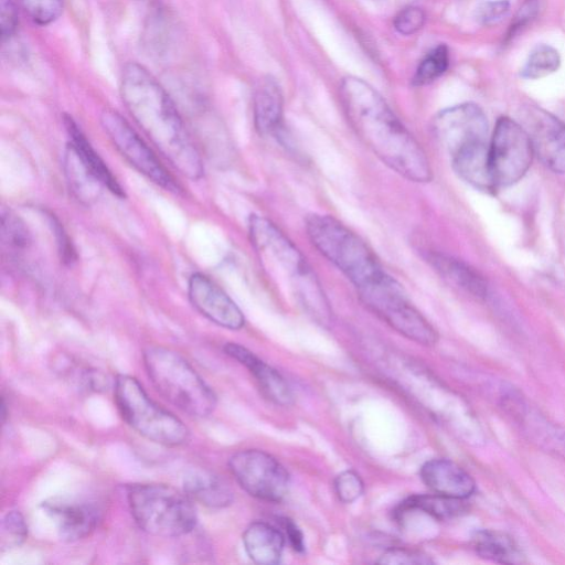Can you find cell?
Wrapping results in <instances>:
<instances>
[{"instance_id": "3957f363", "label": "cell", "mask_w": 565, "mask_h": 565, "mask_svg": "<svg viewBox=\"0 0 565 565\" xmlns=\"http://www.w3.org/2000/svg\"><path fill=\"white\" fill-rule=\"evenodd\" d=\"M252 245L268 277L312 315L329 313L328 301L312 268L297 246L270 220L252 215L248 222Z\"/></svg>"}, {"instance_id": "ffe728a7", "label": "cell", "mask_w": 565, "mask_h": 565, "mask_svg": "<svg viewBox=\"0 0 565 565\" xmlns=\"http://www.w3.org/2000/svg\"><path fill=\"white\" fill-rule=\"evenodd\" d=\"M254 121L260 135H277L282 127V95L277 82L263 79L254 95Z\"/></svg>"}, {"instance_id": "9a60e30c", "label": "cell", "mask_w": 565, "mask_h": 565, "mask_svg": "<svg viewBox=\"0 0 565 565\" xmlns=\"http://www.w3.org/2000/svg\"><path fill=\"white\" fill-rule=\"evenodd\" d=\"M42 508L55 524L60 539L66 542L88 536L99 521V510L87 501L52 498Z\"/></svg>"}, {"instance_id": "d590c367", "label": "cell", "mask_w": 565, "mask_h": 565, "mask_svg": "<svg viewBox=\"0 0 565 565\" xmlns=\"http://www.w3.org/2000/svg\"><path fill=\"white\" fill-rule=\"evenodd\" d=\"M1 39H10L17 31L19 23L18 12L13 0H0Z\"/></svg>"}, {"instance_id": "7a4b0ae2", "label": "cell", "mask_w": 565, "mask_h": 565, "mask_svg": "<svg viewBox=\"0 0 565 565\" xmlns=\"http://www.w3.org/2000/svg\"><path fill=\"white\" fill-rule=\"evenodd\" d=\"M120 96L136 124L170 164L189 179H200L204 172L200 152L157 78L145 66L128 63L121 71Z\"/></svg>"}, {"instance_id": "4316f807", "label": "cell", "mask_w": 565, "mask_h": 565, "mask_svg": "<svg viewBox=\"0 0 565 565\" xmlns=\"http://www.w3.org/2000/svg\"><path fill=\"white\" fill-rule=\"evenodd\" d=\"M1 241L13 252H23L32 243V236L25 223L6 209L1 211Z\"/></svg>"}, {"instance_id": "d6a6232c", "label": "cell", "mask_w": 565, "mask_h": 565, "mask_svg": "<svg viewBox=\"0 0 565 565\" xmlns=\"http://www.w3.org/2000/svg\"><path fill=\"white\" fill-rule=\"evenodd\" d=\"M379 563L390 565H427L430 564L431 561L422 552L403 547H393L387 550L381 556Z\"/></svg>"}, {"instance_id": "f546056e", "label": "cell", "mask_w": 565, "mask_h": 565, "mask_svg": "<svg viewBox=\"0 0 565 565\" xmlns=\"http://www.w3.org/2000/svg\"><path fill=\"white\" fill-rule=\"evenodd\" d=\"M25 13L39 25H47L60 18L62 0H20Z\"/></svg>"}, {"instance_id": "e0dca14e", "label": "cell", "mask_w": 565, "mask_h": 565, "mask_svg": "<svg viewBox=\"0 0 565 565\" xmlns=\"http://www.w3.org/2000/svg\"><path fill=\"white\" fill-rule=\"evenodd\" d=\"M420 478L434 493L457 499L468 498L476 488L470 475L448 459L425 462L420 468Z\"/></svg>"}, {"instance_id": "5b68a950", "label": "cell", "mask_w": 565, "mask_h": 565, "mask_svg": "<svg viewBox=\"0 0 565 565\" xmlns=\"http://www.w3.org/2000/svg\"><path fill=\"white\" fill-rule=\"evenodd\" d=\"M143 365L154 388L171 404L193 417H206L216 407V395L178 352L149 347Z\"/></svg>"}, {"instance_id": "7402d4cb", "label": "cell", "mask_w": 565, "mask_h": 565, "mask_svg": "<svg viewBox=\"0 0 565 565\" xmlns=\"http://www.w3.org/2000/svg\"><path fill=\"white\" fill-rule=\"evenodd\" d=\"M183 491L192 501L209 508H224L233 501V492L228 484L220 477L205 471H193L184 477Z\"/></svg>"}, {"instance_id": "30bf717a", "label": "cell", "mask_w": 565, "mask_h": 565, "mask_svg": "<svg viewBox=\"0 0 565 565\" xmlns=\"http://www.w3.org/2000/svg\"><path fill=\"white\" fill-rule=\"evenodd\" d=\"M228 469L237 483L250 495L270 502L285 498L289 475L271 455L258 449H244L228 459Z\"/></svg>"}, {"instance_id": "603a6c76", "label": "cell", "mask_w": 565, "mask_h": 565, "mask_svg": "<svg viewBox=\"0 0 565 565\" xmlns=\"http://www.w3.org/2000/svg\"><path fill=\"white\" fill-rule=\"evenodd\" d=\"M473 546L483 558L504 564L522 562V553L515 542L501 532L482 530L475 534Z\"/></svg>"}, {"instance_id": "277c9868", "label": "cell", "mask_w": 565, "mask_h": 565, "mask_svg": "<svg viewBox=\"0 0 565 565\" xmlns=\"http://www.w3.org/2000/svg\"><path fill=\"white\" fill-rule=\"evenodd\" d=\"M306 231L312 245L361 291L388 275L366 243L330 215L310 214Z\"/></svg>"}, {"instance_id": "d6986e66", "label": "cell", "mask_w": 565, "mask_h": 565, "mask_svg": "<svg viewBox=\"0 0 565 565\" xmlns=\"http://www.w3.org/2000/svg\"><path fill=\"white\" fill-rule=\"evenodd\" d=\"M243 543L249 558L262 565L279 563L285 545V535L265 522H254L243 534Z\"/></svg>"}, {"instance_id": "8d00e7d4", "label": "cell", "mask_w": 565, "mask_h": 565, "mask_svg": "<svg viewBox=\"0 0 565 565\" xmlns=\"http://www.w3.org/2000/svg\"><path fill=\"white\" fill-rule=\"evenodd\" d=\"M50 220L51 227L56 238L61 260L68 265L73 264L76 260V253L73 244L71 243L61 223L53 216H50Z\"/></svg>"}, {"instance_id": "5bb4252c", "label": "cell", "mask_w": 565, "mask_h": 565, "mask_svg": "<svg viewBox=\"0 0 565 565\" xmlns=\"http://www.w3.org/2000/svg\"><path fill=\"white\" fill-rule=\"evenodd\" d=\"M188 294L193 307L215 324L230 330H238L244 326L245 318L238 306L202 273H194L190 277Z\"/></svg>"}, {"instance_id": "cb8c5ba5", "label": "cell", "mask_w": 565, "mask_h": 565, "mask_svg": "<svg viewBox=\"0 0 565 565\" xmlns=\"http://www.w3.org/2000/svg\"><path fill=\"white\" fill-rule=\"evenodd\" d=\"M411 510L422 511L433 518L444 520L466 512L467 505L465 499L434 493L408 498L402 503L397 513L402 514Z\"/></svg>"}, {"instance_id": "8fae6325", "label": "cell", "mask_w": 565, "mask_h": 565, "mask_svg": "<svg viewBox=\"0 0 565 565\" xmlns=\"http://www.w3.org/2000/svg\"><path fill=\"white\" fill-rule=\"evenodd\" d=\"M100 124L115 148L137 171L167 191L181 192L179 183L120 114L105 109Z\"/></svg>"}, {"instance_id": "836d02e7", "label": "cell", "mask_w": 565, "mask_h": 565, "mask_svg": "<svg viewBox=\"0 0 565 565\" xmlns=\"http://www.w3.org/2000/svg\"><path fill=\"white\" fill-rule=\"evenodd\" d=\"M425 23V13L418 7H407L401 10L394 19V26L403 35L419 31Z\"/></svg>"}, {"instance_id": "6da1fadb", "label": "cell", "mask_w": 565, "mask_h": 565, "mask_svg": "<svg viewBox=\"0 0 565 565\" xmlns=\"http://www.w3.org/2000/svg\"><path fill=\"white\" fill-rule=\"evenodd\" d=\"M340 96L356 136L384 164L413 182L431 180L425 151L379 92L348 76L341 82Z\"/></svg>"}, {"instance_id": "83f0119b", "label": "cell", "mask_w": 565, "mask_h": 565, "mask_svg": "<svg viewBox=\"0 0 565 565\" xmlns=\"http://www.w3.org/2000/svg\"><path fill=\"white\" fill-rule=\"evenodd\" d=\"M448 65V49L446 45H438L419 63L413 77V84L422 86L434 82L446 72Z\"/></svg>"}, {"instance_id": "d4e9b609", "label": "cell", "mask_w": 565, "mask_h": 565, "mask_svg": "<svg viewBox=\"0 0 565 565\" xmlns=\"http://www.w3.org/2000/svg\"><path fill=\"white\" fill-rule=\"evenodd\" d=\"M66 174L74 193L83 201H89L97 195L100 182L86 169L71 145L66 151Z\"/></svg>"}, {"instance_id": "ac0fdd59", "label": "cell", "mask_w": 565, "mask_h": 565, "mask_svg": "<svg viewBox=\"0 0 565 565\" xmlns=\"http://www.w3.org/2000/svg\"><path fill=\"white\" fill-rule=\"evenodd\" d=\"M64 125L71 138V147L74 149L86 169L118 198H125V191L108 169L104 160L92 147L77 122L70 116L64 115Z\"/></svg>"}, {"instance_id": "ba28073f", "label": "cell", "mask_w": 565, "mask_h": 565, "mask_svg": "<svg viewBox=\"0 0 565 565\" xmlns=\"http://www.w3.org/2000/svg\"><path fill=\"white\" fill-rule=\"evenodd\" d=\"M358 295L372 312L402 335L424 345L437 341L435 329L409 302L403 287L391 275Z\"/></svg>"}, {"instance_id": "9c48e42d", "label": "cell", "mask_w": 565, "mask_h": 565, "mask_svg": "<svg viewBox=\"0 0 565 565\" xmlns=\"http://www.w3.org/2000/svg\"><path fill=\"white\" fill-rule=\"evenodd\" d=\"M533 157L532 142L524 127L509 117L499 118L489 143L490 169L497 189L521 180Z\"/></svg>"}, {"instance_id": "44dd1931", "label": "cell", "mask_w": 565, "mask_h": 565, "mask_svg": "<svg viewBox=\"0 0 565 565\" xmlns=\"http://www.w3.org/2000/svg\"><path fill=\"white\" fill-rule=\"evenodd\" d=\"M427 258L437 273L454 286L476 298L487 297L486 279L466 263L441 253H430Z\"/></svg>"}, {"instance_id": "1f68e13d", "label": "cell", "mask_w": 565, "mask_h": 565, "mask_svg": "<svg viewBox=\"0 0 565 565\" xmlns=\"http://www.w3.org/2000/svg\"><path fill=\"white\" fill-rule=\"evenodd\" d=\"M509 10V0H488L477 7L475 17L479 24L491 26L507 17Z\"/></svg>"}, {"instance_id": "7c38bea8", "label": "cell", "mask_w": 565, "mask_h": 565, "mask_svg": "<svg viewBox=\"0 0 565 565\" xmlns=\"http://www.w3.org/2000/svg\"><path fill=\"white\" fill-rule=\"evenodd\" d=\"M431 128L449 158L470 147L489 142L487 116L473 103H462L440 110L434 117Z\"/></svg>"}, {"instance_id": "8992f818", "label": "cell", "mask_w": 565, "mask_h": 565, "mask_svg": "<svg viewBox=\"0 0 565 565\" xmlns=\"http://www.w3.org/2000/svg\"><path fill=\"white\" fill-rule=\"evenodd\" d=\"M127 501L137 525L146 533L179 537L196 525L193 501L174 488L159 483H138L127 488Z\"/></svg>"}, {"instance_id": "2e32d148", "label": "cell", "mask_w": 565, "mask_h": 565, "mask_svg": "<svg viewBox=\"0 0 565 565\" xmlns=\"http://www.w3.org/2000/svg\"><path fill=\"white\" fill-rule=\"evenodd\" d=\"M224 351L253 374L267 398L282 406L292 403L294 396L285 379L252 351L237 343H226Z\"/></svg>"}, {"instance_id": "4dcf8cb0", "label": "cell", "mask_w": 565, "mask_h": 565, "mask_svg": "<svg viewBox=\"0 0 565 565\" xmlns=\"http://www.w3.org/2000/svg\"><path fill=\"white\" fill-rule=\"evenodd\" d=\"M363 489L362 479L352 470L341 472L334 480L335 494L344 503H351L359 499Z\"/></svg>"}, {"instance_id": "52a82bcc", "label": "cell", "mask_w": 565, "mask_h": 565, "mask_svg": "<svg viewBox=\"0 0 565 565\" xmlns=\"http://www.w3.org/2000/svg\"><path fill=\"white\" fill-rule=\"evenodd\" d=\"M114 396L124 420L148 440L167 447L189 440L190 430L184 423L153 402L134 376L119 374Z\"/></svg>"}, {"instance_id": "74e56055", "label": "cell", "mask_w": 565, "mask_h": 565, "mask_svg": "<svg viewBox=\"0 0 565 565\" xmlns=\"http://www.w3.org/2000/svg\"><path fill=\"white\" fill-rule=\"evenodd\" d=\"M280 523L284 535L287 537L291 547L297 552H302L305 548L303 536L298 526L287 518H282Z\"/></svg>"}, {"instance_id": "e575fe53", "label": "cell", "mask_w": 565, "mask_h": 565, "mask_svg": "<svg viewBox=\"0 0 565 565\" xmlns=\"http://www.w3.org/2000/svg\"><path fill=\"white\" fill-rule=\"evenodd\" d=\"M537 0H525L515 13L514 19L508 29L507 40L513 39L520 31H522L523 28L531 23L537 15Z\"/></svg>"}, {"instance_id": "484cf974", "label": "cell", "mask_w": 565, "mask_h": 565, "mask_svg": "<svg viewBox=\"0 0 565 565\" xmlns=\"http://www.w3.org/2000/svg\"><path fill=\"white\" fill-rule=\"evenodd\" d=\"M559 65L558 51L551 45L539 44L530 52L520 75L527 79H539L556 72Z\"/></svg>"}, {"instance_id": "4fadbf2b", "label": "cell", "mask_w": 565, "mask_h": 565, "mask_svg": "<svg viewBox=\"0 0 565 565\" xmlns=\"http://www.w3.org/2000/svg\"><path fill=\"white\" fill-rule=\"evenodd\" d=\"M534 156L555 173H565V124L551 113L530 106L523 113Z\"/></svg>"}, {"instance_id": "f1b7e54d", "label": "cell", "mask_w": 565, "mask_h": 565, "mask_svg": "<svg viewBox=\"0 0 565 565\" xmlns=\"http://www.w3.org/2000/svg\"><path fill=\"white\" fill-rule=\"evenodd\" d=\"M28 536V525L23 515L19 511H9L1 523V543L4 548L20 546Z\"/></svg>"}]
</instances>
